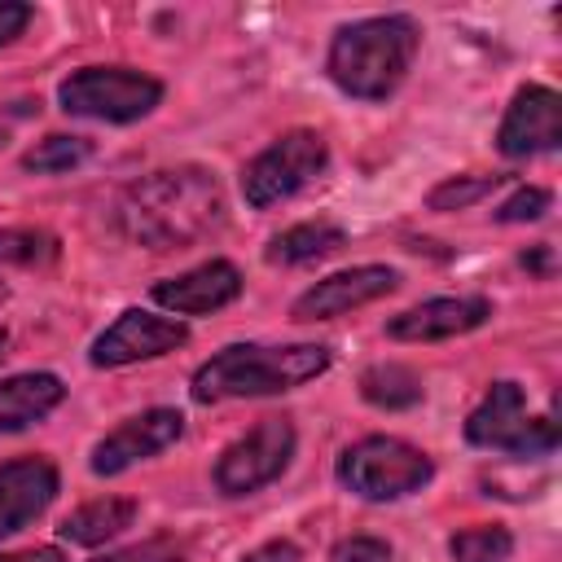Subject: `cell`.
Here are the masks:
<instances>
[{
    "label": "cell",
    "instance_id": "1",
    "mask_svg": "<svg viewBox=\"0 0 562 562\" xmlns=\"http://www.w3.org/2000/svg\"><path fill=\"white\" fill-rule=\"evenodd\" d=\"M114 220L119 233L145 250H180L224 224V193L202 167H167L127 184Z\"/></svg>",
    "mask_w": 562,
    "mask_h": 562
},
{
    "label": "cell",
    "instance_id": "2",
    "mask_svg": "<svg viewBox=\"0 0 562 562\" xmlns=\"http://www.w3.org/2000/svg\"><path fill=\"white\" fill-rule=\"evenodd\" d=\"M417 48H422V26L413 18H404V13L360 18L351 26H338L325 70L347 97L386 101L408 79Z\"/></svg>",
    "mask_w": 562,
    "mask_h": 562
},
{
    "label": "cell",
    "instance_id": "3",
    "mask_svg": "<svg viewBox=\"0 0 562 562\" xmlns=\"http://www.w3.org/2000/svg\"><path fill=\"white\" fill-rule=\"evenodd\" d=\"M329 369V347L321 342H290V347H263V342H237L215 351L193 373V400L220 404V400H255V395H281L294 391Z\"/></svg>",
    "mask_w": 562,
    "mask_h": 562
},
{
    "label": "cell",
    "instance_id": "4",
    "mask_svg": "<svg viewBox=\"0 0 562 562\" xmlns=\"http://www.w3.org/2000/svg\"><path fill=\"white\" fill-rule=\"evenodd\" d=\"M430 479H435V461L395 435L356 439L338 457V483L364 501H400L422 492Z\"/></svg>",
    "mask_w": 562,
    "mask_h": 562
},
{
    "label": "cell",
    "instance_id": "5",
    "mask_svg": "<svg viewBox=\"0 0 562 562\" xmlns=\"http://www.w3.org/2000/svg\"><path fill=\"white\" fill-rule=\"evenodd\" d=\"M57 101L66 114L97 123H136L162 101V83L132 66H83L61 79Z\"/></svg>",
    "mask_w": 562,
    "mask_h": 562
},
{
    "label": "cell",
    "instance_id": "6",
    "mask_svg": "<svg viewBox=\"0 0 562 562\" xmlns=\"http://www.w3.org/2000/svg\"><path fill=\"white\" fill-rule=\"evenodd\" d=\"M329 162V145L321 132L312 127H294L285 136H277L268 149H259L246 167H241V198L255 211H268L285 198H294L312 176H321V167Z\"/></svg>",
    "mask_w": 562,
    "mask_h": 562
},
{
    "label": "cell",
    "instance_id": "7",
    "mask_svg": "<svg viewBox=\"0 0 562 562\" xmlns=\"http://www.w3.org/2000/svg\"><path fill=\"white\" fill-rule=\"evenodd\" d=\"M294 457V422L290 417H263L241 439H233L215 461V487L224 496H250L285 474Z\"/></svg>",
    "mask_w": 562,
    "mask_h": 562
},
{
    "label": "cell",
    "instance_id": "8",
    "mask_svg": "<svg viewBox=\"0 0 562 562\" xmlns=\"http://www.w3.org/2000/svg\"><path fill=\"white\" fill-rule=\"evenodd\" d=\"M184 342H189V329L180 321L127 307L110 329L97 334L88 360L97 369H123V364H136V360H158V356H167V351H176Z\"/></svg>",
    "mask_w": 562,
    "mask_h": 562
},
{
    "label": "cell",
    "instance_id": "9",
    "mask_svg": "<svg viewBox=\"0 0 562 562\" xmlns=\"http://www.w3.org/2000/svg\"><path fill=\"white\" fill-rule=\"evenodd\" d=\"M562 140V97L544 83H527L514 92L501 132H496V149L505 158H536L558 149Z\"/></svg>",
    "mask_w": 562,
    "mask_h": 562
},
{
    "label": "cell",
    "instance_id": "10",
    "mask_svg": "<svg viewBox=\"0 0 562 562\" xmlns=\"http://www.w3.org/2000/svg\"><path fill=\"white\" fill-rule=\"evenodd\" d=\"M184 435V417L176 408H145L136 417H127L123 426H114L97 448H92V474L110 479V474H123L132 470L136 461L145 457H158L162 448H171L176 439Z\"/></svg>",
    "mask_w": 562,
    "mask_h": 562
},
{
    "label": "cell",
    "instance_id": "11",
    "mask_svg": "<svg viewBox=\"0 0 562 562\" xmlns=\"http://www.w3.org/2000/svg\"><path fill=\"white\" fill-rule=\"evenodd\" d=\"M400 285V272L386 268V263H360V268H347V272H334L325 281H316L312 290H303L294 299V321H334L351 307H364L382 294H391Z\"/></svg>",
    "mask_w": 562,
    "mask_h": 562
},
{
    "label": "cell",
    "instance_id": "12",
    "mask_svg": "<svg viewBox=\"0 0 562 562\" xmlns=\"http://www.w3.org/2000/svg\"><path fill=\"white\" fill-rule=\"evenodd\" d=\"M57 465L48 457H13L0 465V540L31 527L57 496Z\"/></svg>",
    "mask_w": 562,
    "mask_h": 562
},
{
    "label": "cell",
    "instance_id": "13",
    "mask_svg": "<svg viewBox=\"0 0 562 562\" xmlns=\"http://www.w3.org/2000/svg\"><path fill=\"white\" fill-rule=\"evenodd\" d=\"M241 294V272L228 263V259H211V263H198L180 277H167L154 285V303L176 312V316H206V312H220L228 307L233 299Z\"/></svg>",
    "mask_w": 562,
    "mask_h": 562
},
{
    "label": "cell",
    "instance_id": "14",
    "mask_svg": "<svg viewBox=\"0 0 562 562\" xmlns=\"http://www.w3.org/2000/svg\"><path fill=\"white\" fill-rule=\"evenodd\" d=\"M492 316V303L479 294H457V299H426L400 316L386 321V334L400 342H435V338H457L479 329Z\"/></svg>",
    "mask_w": 562,
    "mask_h": 562
},
{
    "label": "cell",
    "instance_id": "15",
    "mask_svg": "<svg viewBox=\"0 0 562 562\" xmlns=\"http://www.w3.org/2000/svg\"><path fill=\"white\" fill-rule=\"evenodd\" d=\"M522 430H527V395L518 382H492L479 408L465 417V439L474 448H501L509 457L518 452Z\"/></svg>",
    "mask_w": 562,
    "mask_h": 562
},
{
    "label": "cell",
    "instance_id": "16",
    "mask_svg": "<svg viewBox=\"0 0 562 562\" xmlns=\"http://www.w3.org/2000/svg\"><path fill=\"white\" fill-rule=\"evenodd\" d=\"M66 386L57 373H18L0 382V435L26 430L31 422L48 417L61 404Z\"/></svg>",
    "mask_w": 562,
    "mask_h": 562
},
{
    "label": "cell",
    "instance_id": "17",
    "mask_svg": "<svg viewBox=\"0 0 562 562\" xmlns=\"http://www.w3.org/2000/svg\"><path fill=\"white\" fill-rule=\"evenodd\" d=\"M132 522H136V501H127V496H105V501H92V505H79L75 514H66L61 527H57V536H61L66 544L92 549V544H105V540L123 536Z\"/></svg>",
    "mask_w": 562,
    "mask_h": 562
},
{
    "label": "cell",
    "instance_id": "18",
    "mask_svg": "<svg viewBox=\"0 0 562 562\" xmlns=\"http://www.w3.org/2000/svg\"><path fill=\"white\" fill-rule=\"evenodd\" d=\"M342 246H347V233H342L338 224H329V220H307V224H294V228L277 233V237L268 241L263 259L277 263V268H299V263H316V259H325V255H334V250H342Z\"/></svg>",
    "mask_w": 562,
    "mask_h": 562
},
{
    "label": "cell",
    "instance_id": "19",
    "mask_svg": "<svg viewBox=\"0 0 562 562\" xmlns=\"http://www.w3.org/2000/svg\"><path fill=\"white\" fill-rule=\"evenodd\" d=\"M360 395H364L373 408L400 413V408H417L422 395H426V386H422V378H417L408 364L386 360V364H369V369L360 373Z\"/></svg>",
    "mask_w": 562,
    "mask_h": 562
},
{
    "label": "cell",
    "instance_id": "20",
    "mask_svg": "<svg viewBox=\"0 0 562 562\" xmlns=\"http://www.w3.org/2000/svg\"><path fill=\"white\" fill-rule=\"evenodd\" d=\"M88 154H92V140H88V136L53 132V136L35 140V145L22 154V167H26V171H35V176H57V171L79 167Z\"/></svg>",
    "mask_w": 562,
    "mask_h": 562
},
{
    "label": "cell",
    "instance_id": "21",
    "mask_svg": "<svg viewBox=\"0 0 562 562\" xmlns=\"http://www.w3.org/2000/svg\"><path fill=\"white\" fill-rule=\"evenodd\" d=\"M448 553H452V562H509L514 536H509L505 527H496V522H487V527H465V531H457V536L448 540Z\"/></svg>",
    "mask_w": 562,
    "mask_h": 562
},
{
    "label": "cell",
    "instance_id": "22",
    "mask_svg": "<svg viewBox=\"0 0 562 562\" xmlns=\"http://www.w3.org/2000/svg\"><path fill=\"white\" fill-rule=\"evenodd\" d=\"M501 180H505V176H448V180H439V184L426 193V206H430V211H465V206L483 202L487 193H496Z\"/></svg>",
    "mask_w": 562,
    "mask_h": 562
},
{
    "label": "cell",
    "instance_id": "23",
    "mask_svg": "<svg viewBox=\"0 0 562 562\" xmlns=\"http://www.w3.org/2000/svg\"><path fill=\"white\" fill-rule=\"evenodd\" d=\"M57 259V237L44 228H0V263H48Z\"/></svg>",
    "mask_w": 562,
    "mask_h": 562
},
{
    "label": "cell",
    "instance_id": "24",
    "mask_svg": "<svg viewBox=\"0 0 562 562\" xmlns=\"http://www.w3.org/2000/svg\"><path fill=\"white\" fill-rule=\"evenodd\" d=\"M549 206H553L549 189H518L514 198H505V202L496 206V220H501V224H531V220H540Z\"/></svg>",
    "mask_w": 562,
    "mask_h": 562
},
{
    "label": "cell",
    "instance_id": "25",
    "mask_svg": "<svg viewBox=\"0 0 562 562\" xmlns=\"http://www.w3.org/2000/svg\"><path fill=\"white\" fill-rule=\"evenodd\" d=\"M180 558H184V544L158 536V540L132 544V549H119V553H105V558H92V562H180Z\"/></svg>",
    "mask_w": 562,
    "mask_h": 562
},
{
    "label": "cell",
    "instance_id": "26",
    "mask_svg": "<svg viewBox=\"0 0 562 562\" xmlns=\"http://www.w3.org/2000/svg\"><path fill=\"white\" fill-rule=\"evenodd\" d=\"M329 562H391V544L378 536H347L329 549Z\"/></svg>",
    "mask_w": 562,
    "mask_h": 562
},
{
    "label": "cell",
    "instance_id": "27",
    "mask_svg": "<svg viewBox=\"0 0 562 562\" xmlns=\"http://www.w3.org/2000/svg\"><path fill=\"white\" fill-rule=\"evenodd\" d=\"M558 448V422L553 417H527V430H522V443L514 457H549Z\"/></svg>",
    "mask_w": 562,
    "mask_h": 562
},
{
    "label": "cell",
    "instance_id": "28",
    "mask_svg": "<svg viewBox=\"0 0 562 562\" xmlns=\"http://www.w3.org/2000/svg\"><path fill=\"white\" fill-rule=\"evenodd\" d=\"M31 18H35L31 4H22V0H0V48L13 44V40L31 26Z\"/></svg>",
    "mask_w": 562,
    "mask_h": 562
},
{
    "label": "cell",
    "instance_id": "29",
    "mask_svg": "<svg viewBox=\"0 0 562 562\" xmlns=\"http://www.w3.org/2000/svg\"><path fill=\"white\" fill-rule=\"evenodd\" d=\"M241 562H303V549L294 540H268V544L250 549Z\"/></svg>",
    "mask_w": 562,
    "mask_h": 562
},
{
    "label": "cell",
    "instance_id": "30",
    "mask_svg": "<svg viewBox=\"0 0 562 562\" xmlns=\"http://www.w3.org/2000/svg\"><path fill=\"white\" fill-rule=\"evenodd\" d=\"M518 263H522V268H531L536 277H553V246H549V241H540V246L522 250V255H518Z\"/></svg>",
    "mask_w": 562,
    "mask_h": 562
},
{
    "label": "cell",
    "instance_id": "31",
    "mask_svg": "<svg viewBox=\"0 0 562 562\" xmlns=\"http://www.w3.org/2000/svg\"><path fill=\"white\" fill-rule=\"evenodd\" d=\"M0 562H61V549L40 544V549H22V553H0Z\"/></svg>",
    "mask_w": 562,
    "mask_h": 562
},
{
    "label": "cell",
    "instance_id": "32",
    "mask_svg": "<svg viewBox=\"0 0 562 562\" xmlns=\"http://www.w3.org/2000/svg\"><path fill=\"white\" fill-rule=\"evenodd\" d=\"M4 347H9V329H0V360H4Z\"/></svg>",
    "mask_w": 562,
    "mask_h": 562
},
{
    "label": "cell",
    "instance_id": "33",
    "mask_svg": "<svg viewBox=\"0 0 562 562\" xmlns=\"http://www.w3.org/2000/svg\"><path fill=\"white\" fill-rule=\"evenodd\" d=\"M0 303H4V285H0Z\"/></svg>",
    "mask_w": 562,
    "mask_h": 562
}]
</instances>
